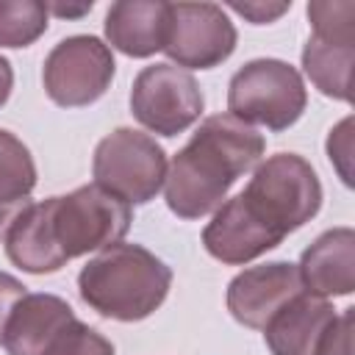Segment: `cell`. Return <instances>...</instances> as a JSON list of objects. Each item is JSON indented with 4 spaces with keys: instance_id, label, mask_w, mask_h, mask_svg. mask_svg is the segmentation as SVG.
Returning a JSON list of instances; mask_svg holds the SVG:
<instances>
[{
    "instance_id": "obj_1",
    "label": "cell",
    "mask_w": 355,
    "mask_h": 355,
    "mask_svg": "<svg viewBox=\"0 0 355 355\" xmlns=\"http://www.w3.org/2000/svg\"><path fill=\"white\" fill-rule=\"evenodd\" d=\"M322 208L316 169L297 153L261 161L236 197L225 200L202 227V247L227 266H244L283 244Z\"/></svg>"
},
{
    "instance_id": "obj_2",
    "label": "cell",
    "mask_w": 355,
    "mask_h": 355,
    "mask_svg": "<svg viewBox=\"0 0 355 355\" xmlns=\"http://www.w3.org/2000/svg\"><path fill=\"white\" fill-rule=\"evenodd\" d=\"M263 150L266 141L252 125L230 114L205 116L166 169V208L178 219H200L216 211L233 183L261 164Z\"/></svg>"
},
{
    "instance_id": "obj_3",
    "label": "cell",
    "mask_w": 355,
    "mask_h": 355,
    "mask_svg": "<svg viewBox=\"0 0 355 355\" xmlns=\"http://www.w3.org/2000/svg\"><path fill=\"white\" fill-rule=\"evenodd\" d=\"M172 286V269L141 244H111L100 250L78 275L80 300L114 322H141L153 316Z\"/></svg>"
},
{
    "instance_id": "obj_4",
    "label": "cell",
    "mask_w": 355,
    "mask_h": 355,
    "mask_svg": "<svg viewBox=\"0 0 355 355\" xmlns=\"http://www.w3.org/2000/svg\"><path fill=\"white\" fill-rule=\"evenodd\" d=\"M42 205L50 244L64 266L72 258L119 244L133 222L130 205L108 194L97 183L78 186L75 191L61 197H47L42 200Z\"/></svg>"
},
{
    "instance_id": "obj_5",
    "label": "cell",
    "mask_w": 355,
    "mask_h": 355,
    "mask_svg": "<svg viewBox=\"0 0 355 355\" xmlns=\"http://www.w3.org/2000/svg\"><path fill=\"white\" fill-rule=\"evenodd\" d=\"M308 105V89L297 67L280 58H252L227 83V114L269 130L291 128Z\"/></svg>"
},
{
    "instance_id": "obj_6",
    "label": "cell",
    "mask_w": 355,
    "mask_h": 355,
    "mask_svg": "<svg viewBox=\"0 0 355 355\" xmlns=\"http://www.w3.org/2000/svg\"><path fill=\"white\" fill-rule=\"evenodd\" d=\"M92 178L100 189L122 202L144 205L166 180V153L150 133L116 128L97 141Z\"/></svg>"
},
{
    "instance_id": "obj_7",
    "label": "cell",
    "mask_w": 355,
    "mask_h": 355,
    "mask_svg": "<svg viewBox=\"0 0 355 355\" xmlns=\"http://www.w3.org/2000/svg\"><path fill=\"white\" fill-rule=\"evenodd\" d=\"M311 36L302 47V69L311 83L330 100H352L355 61V3L313 0L308 3Z\"/></svg>"
},
{
    "instance_id": "obj_8",
    "label": "cell",
    "mask_w": 355,
    "mask_h": 355,
    "mask_svg": "<svg viewBox=\"0 0 355 355\" xmlns=\"http://www.w3.org/2000/svg\"><path fill=\"white\" fill-rule=\"evenodd\" d=\"M116 72L111 47L92 36L78 33L61 39L44 58L42 83L47 97L61 108H83L97 103Z\"/></svg>"
},
{
    "instance_id": "obj_9",
    "label": "cell",
    "mask_w": 355,
    "mask_h": 355,
    "mask_svg": "<svg viewBox=\"0 0 355 355\" xmlns=\"http://www.w3.org/2000/svg\"><path fill=\"white\" fill-rule=\"evenodd\" d=\"M205 108V97L191 72L175 64L144 67L130 86V114L155 136L189 130Z\"/></svg>"
},
{
    "instance_id": "obj_10",
    "label": "cell",
    "mask_w": 355,
    "mask_h": 355,
    "mask_svg": "<svg viewBox=\"0 0 355 355\" xmlns=\"http://www.w3.org/2000/svg\"><path fill=\"white\" fill-rule=\"evenodd\" d=\"M239 33L216 3H169L164 53L180 69H214L236 50Z\"/></svg>"
},
{
    "instance_id": "obj_11",
    "label": "cell",
    "mask_w": 355,
    "mask_h": 355,
    "mask_svg": "<svg viewBox=\"0 0 355 355\" xmlns=\"http://www.w3.org/2000/svg\"><path fill=\"white\" fill-rule=\"evenodd\" d=\"M305 286L300 280V269L291 261H269L250 266L239 272L227 283V311L230 316L250 327V330H263V324L297 294H302Z\"/></svg>"
},
{
    "instance_id": "obj_12",
    "label": "cell",
    "mask_w": 355,
    "mask_h": 355,
    "mask_svg": "<svg viewBox=\"0 0 355 355\" xmlns=\"http://www.w3.org/2000/svg\"><path fill=\"white\" fill-rule=\"evenodd\" d=\"M300 280L305 291L316 297H349L355 291V230L330 227L305 247L300 263Z\"/></svg>"
},
{
    "instance_id": "obj_13",
    "label": "cell",
    "mask_w": 355,
    "mask_h": 355,
    "mask_svg": "<svg viewBox=\"0 0 355 355\" xmlns=\"http://www.w3.org/2000/svg\"><path fill=\"white\" fill-rule=\"evenodd\" d=\"M336 316L330 300L302 291L263 324V341L272 355H313Z\"/></svg>"
},
{
    "instance_id": "obj_14",
    "label": "cell",
    "mask_w": 355,
    "mask_h": 355,
    "mask_svg": "<svg viewBox=\"0 0 355 355\" xmlns=\"http://www.w3.org/2000/svg\"><path fill=\"white\" fill-rule=\"evenodd\" d=\"M105 39L130 58H150L164 50L169 28V3L164 0H119L105 11Z\"/></svg>"
},
{
    "instance_id": "obj_15",
    "label": "cell",
    "mask_w": 355,
    "mask_h": 355,
    "mask_svg": "<svg viewBox=\"0 0 355 355\" xmlns=\"http://www.w3.org/2000/svg\"><path fill=\"white\" fill-rule=\"evenodd\" d=\"M72 319L78 316L67 300L55 294H25L6 322L3 347L8 355H44Z\"/></svg>"
},
{
    "instance_id": "obj_16",
    "label": "cell",
    "mask_w": 355,
    "mask_h": 355,
    "mask_svg": "<svg viewBox=\"0 0 355 355\" xmlns=\"http://www.w3.org/2000/svg\"><path fill=\"white\" fill-rule=\"evenodd\" d=\"M36 189V164L31 150L11 130L0 128V241L31 205Z\"/></svg>"
},
{
    "instance_id": "obj_17",
    "label": "cell",
    "mask_w": 355,
    "mask_h": 355,
    "mask_svg": "<svg viewBox=\"0 0 355 355\" xmlns=\"http://www.w3.org/2000/svg\"><path fill=\"white\" fill-rule=\"evenodd\" d=\"M47 6L36 0H0V47H28L47 31Z\"/></svg>"
},
{
    "instance_id": "obj_18",
    "label": "cell",
    "mask_w": 355,
    "mask_h": 355,
    "mask_svg": "<svg viewBox=\"0 0 355 355\" xmlns=\"http://www.w3.org/2000/svg\"><path fill=\"white\" fill-rule=\"evenodd\" d=\"M44 355H114V344L94 327L72 319L47 347Z\"/></svg>"
},
{
    "instance_id": "obj_19",
    "label": "cell",
    "mask_w": 355,
    "mask_h": 355,
    "mask_svg": "<svg viewBox=\"0 0 355 355\" xmlns=\"http://www.w3.org/2000/svg\"><path fill=\"white\" fill-rule=\"evenodd\" d=\"M327 158L344 186H352V116H344L327 136Z\"/></svg>"
},
{
    "instance_id": "obj_20",
    "label": "cell",
    "mask_w": 355,
    "mask_h": 355,
    "mask_svg": "<svg viewBox=\"0 0 355 355\" xmlns=\"http://www.w3.org/2000/svg\"><path fill=\"white\" fill-rule=\"evenodd\" d=\"M352 316L355 308H344V313H338L324 330L313 355H352Z\"/></svg>"
},
{
    "instance_id": "obj_21",
    "label": "cell",
    "mask_w": 355,
    "mask_h": 355,
    "mask_svg": "<svg viewBox=\"0 0 355 355\" xmlns=\"http://www.w3.org/2000/svg\"><path fill=\"white\" fill-rule=\"evenodd\" d=\"M230 8L244 19H250L252 25H269L291 8V0L288 3H230Z\"/></svg>"
},
{
    "instance_id": "obj_22",
    "label": "cell",
    "mask_w": 355,
    "mask_h": 355,
    "mask_svg": "<svg viewBox=\"0 0 355 355\" xmlns=\"http://www.w3.org/2000/svg\"><path fill=\"white\" fill-rule=\"evenodd\" d=\"M25 294H28V291H25L22 280H17V277L8 275V272H0V344H3L6 322H8L11 311H14V305H17Z\"/></svg>"
},
{
    "instance_id": "obj_23",
    "label": "cell",
    "mask_w": 355,
    "mask_h": 355,
    "mask_svg": "<svg viewBox=\"0 0 355 355\" xmlns=\"http://www.w3.org/2000/svg\"><path fill=\"white\" fill-rule=\"evenodd\" d=\"M11 89H14V69H11V61L0 55V108L8 103Z\"/></svg>"
},
{
    "instance_id": "obj_24",
    "label": "cell",
    "mask_w": 355,
    "mask_h": 355,
    "mask_svg": "<svg viewBox=\"0 0 355 355\" xmlns=\"http://www.w3.org/2000/svg\"><path fill=\"white\" fill-rule=\"evenodd\" d=\"M94 8V3H83V6H47V11L58 14V17H83Z\"/></svg>"
}]
</instances>
